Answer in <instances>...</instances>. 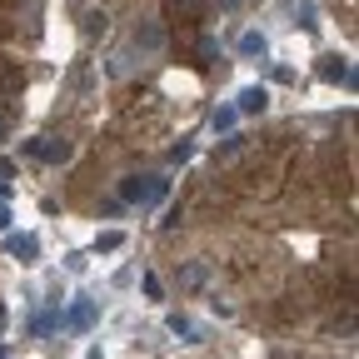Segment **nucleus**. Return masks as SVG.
<instances>
[{
  "label": "nucleus",
  "mask_w": 359,
  "mask_h": 359,
  "mask_svg": "<svg viewBox=\"0 0 359 359\" xmlns=\"http://www.w3.org/2000/svg\"><path fill=\"white\" fill-rule=\"evenodd\" d=\"M170 334H185V339H195L200 330H195V320H190V314H180V309H175V314H170Z\"/></svg>",
  "instance_id": "obj_10"
},
{
  "label": "nucleus",
  "mask_w": 359,
  "mask_h": 359,
  "mask_svg": "<svg viewBox=\"0 0 359 359\" xmlns=\"http://www.w3.org/2000/svg\"><path fill=\"white\" fill-rule=\"evenodd\" d=\"M0 230H11V210L6 205H0Z\"/></svg>",
  "instance_id": "obj_21"
},
{
  "label": "nucleus",
  "mask_w": 359,
  "mask_h": 359,
  "mask_svg": "<svg viewBox=\"0 0 359 359\" xmlns=\"http://www.w3.org/2000/svg\"><path fill=\"white\" fill-rule=\"evenodd\" d=\"M160 45H165V25H160V20H140V25H135V50L155 55Z\"/></svg>",
  "instance_id": "obj_3"
},
{
  "label": "nucleus",
  "mask_w": 359,
  "mask_h": 359,
  "mask_svg": "<svg viewBox=\"0 0 359 359\" xmlns=\"http://www.w3.org/2000/svg\"><path fill=\"white\" fill-rule=\"evenodd\" d=\"M6 354H11V349H6V344H0V359H6Z\"/></svg>",
  "instance_id": "obj_25"
},
{
  "label": "nucleus",
  "mask_w": 359,
  "mask_h": 359,
  "mask_svg": "<svg viewBox=\"0 0 359 359\" xmlns=\"http://www.w3.org/2000/svg\"><path fill=\"white\" fill-rule=\"evenodd\" d=\"M120 245H125V235H120V230H105V235H95V250H100V255H115Z\"/></svg>",
  "instance_id": "obj_12"
},
{
  "label": "nucleus",
  "mask_w": 359,
  "mask_h": 359,
  "mask_svg": "<svg viewBox=\"0 0 359 359\" xmlns=\"http://www.w3.org/2000/svg\"><path fill=\"white\" fill-rule=\"evenodd\" d=\"M240 150H245V140H240V135H230V140L219 145V155H224V160H230V155H240Z\"/></svg>",
  "instance_id": "obj_17"
},
{
  "label": "nucleus",
  "mask_w": 359,
  "mask_h": 359,
  "mask_svg": "<svg viewBox=\"0 0 359 359\" xmlns=\"http://www.w3.org/2000/svg\"><path fill=\"white\" fill-rule=\"evenodd\" d=\"M215 6H219V11H240V0H215Z\"/></svg>",
  "instance_id": "obj_22"
},
{
  "label": "nucleus",
  "mask_w": 359,
  "mask_h": 359,
  "mask_svg": "<svg viewBox=\"0 0 359 359\" xmlns=\"http://www.w3.org/2000/svg\"><path fill=\"white\" fill-rule=\"evenodd\" d=\"M6 250H11L20 264H35V255H40V240H35V235H11V240H6Z\"/></svg>",
  "instance_id": "obj_6"
},
{
  "label": "nucleus",
  "mask_w": 359,
  "mask_h": 359,
  "mask_svg": "<svg viewBox=\"0 0 359 359\" xmlns=\"http://www.w3.org/2000/svg\"><path fill=\"white\" fill-rule=\"evenodd\" d=\"M180 219H185V200H180V205H170V215H165L160 224H165V230H175V224H180Z\"/></svg>",
  "instance_id": "obj_15"
},
{
  "label": "nucleus",
  "mask_w": 359,
  "mask_h": 359,
  "mask_svg": "<svg viewBox=\"0 0 359 359\" xmlns=\"http://www.w3.org/2000/svg\"><path fill=\"white\" fill-rule=\"evenodd\" d=\"M320 80H344V85H354V70H349L344 60H334V55H330V60L320 65Z\"/></svg>",
  "instance_id": "obj_9"
},
{
  "label": "nucleus",
  "mask_w": 359,
  "mask_h": 359,
  "mask_svg": "<svg viewBox=\"0 0 359 359\" xmlns=\"http://www.w3.org/2000/svg\"><path fill=\"white\" fill-rule=\"evenodd\" d=\"M170 195L165 175H125L120 180V205H160Z\"/></svg>",
  "instance_id": "obj_1"
},
{
  "label": "nucleus",
  "mask_w": 359,
  "mask_h": 359,
  "mask_svg": "<svg viewBox=\"0 0 359 359\" xmlns=\"http://www.w3.org/2000/svg\"><path fill=\"white\" fill-rule=\"evenodd\" d=\"M60 325H65V330H90V325H95V299H75Z\"/></svg>",
  "instance_id": "obj_5"
},
{
  "label": "nucleus",
  "mask_w": 359,
  "mask_h": 359,
  "mask_svg": "<svg viewBox=\"0 0 359 359\" xmlns=\"http://www.w3.org/2000/svg\"><path fill=\"white\" fill-rule=\"evenodd\" d=\"M190 155H195V145H190V140H180V145H175V150H170V160H175V165H185V160H190Z\"/></svg>",
  "instance_id": "obj_16"
},
{
  "label": "nucleus",
  "mask_w": 359,
  "mask_h": 359,
  "mask_svg": "<svg viewBox=\"0 0 359 359\" xmlns=\"http://www.w3.org/2000/svg\"><path fill=\"white\" fill-rule=\"evenodd\" d=\"M6 195H11V180H0V205H6Z\"/></svg>",
  "instance_id": "obj_23"
},
{
  "label": "nucleus",
  "mask_w": 359,
  "mask_h": 359,
  "mask_svg": "<svg viewBox=\"0 0 359 359\" xmlns=\"http://www.w3.org/2000/svg\"><path fill=\"white\" fill-rule=\"evenodd\" d=\"M6 125H11V120H6V115H0V135H6Z\"/></svg>",
  "instance_id": "obj_24"
},
{
  "label": "nucleus",
  "mask_w": 359,
  "mask_h": 359,
  "mask_svg": "<svg viewBox=\"0 0 359 359\" xmlns=\"http://www.w3.org/2000/svg\"><path fill=\"white\" fill-rule=\"evenodd\" d=\"M294 15H299V25H304V30L320 25V20H314V0H294Z\"/></svg>",
  "instance_id": "obj_13"
},
{
  "label": "nucleus",
  "mask_w": 359,
  "mask_h": 359,
  "mask_svg": "<svg viewBox=\"0 0 359 359\" xmlns=\"http://www.w3.org/2000/svg\"><path fill=\"white\" fill-rule=\"evenodd\" d=\"M11 175H15V165H11V160H0V180H11Z\"/></svg>",
  "instance_id": "obj_20"
},
{
  "label": "nucleus",
  "mask_w": 359,
  "mask_h": 359,
  "mask_svg": "<svg viewBox=\"0 0 359 359\" xmlns=\"http://www.w3.org/2000/svg\"><path fill=\"white\" fill-rule=\"evenodd\" d=\"M240 55H250V60H264V55H269V40H264L259 30L240 35Z\"/></svg>",
  "instance_id": "obj_7"
},
{
  "label": "nucleus",
  "mask_w": 359,
  "mask_h": 359,
  "mask_svg": "<svg viewBox=\"0 0 359 359\" xmlns=\"http://www.w3.org/2000/svg\"><path fill=\"white\" fill-rule=\"evenodd\" d=\"M25 155L40 160V165H65V160L75 155V145H70V140H55V135H45V140H25Z\"/></svg>",
  "instance_id": "obj_2"
},
{
  "label": "nucleus",
  "mask_w": 359,
  "mask_h": 359,
  "mask_svg": "<svg viewBox=\"0 0 359 359\" xmlns=\"http://www.w3.org/2000/svg\"><path fill=\"white\" fill-rule=\"evenodd\" d=\"M205 280H210V269H205V264H200V259H190V264H185V269H180V290H200V285H205Z\"/></svg>",
  "instance_id": "obj_8"
},
{
  "label": "nucleus",
  "mask_w": 359,
  "mask_h": 359,
  "mask_svg": "<svg viewBox=\"0 0 359 359\" xmlns=\"http://www.w3.org/2000/svg\"><path fill=\"white\" fill-rule=\"evenodd\" d=\"M85 30H90V35H95V30L105 35V11H100V15H85Z\"/></svg>",
  "instance_id": "obj_18"
},
{
  "label": "nucleus",
  "mask_w": 359,
  "mask_h": 359,
  "mask_svg": "<svg viewBox=\"0 0 359 359\" xmlns=\"http://www.w3.org/2000/svg\"><path fill=\"white\" fill-rule=\"evenodd\" d=\"M55 320H60V304H55V309H45V314H35L30 330H35V334H50V330H55Z\"/></svg>",
  "instance_id": "obj_11"
},
{
  "label": "nucleus",
  "mask_w": 359,
  "mask_h": 359,
  "mask_svg": "<svg viewBox=\"0 0 359 359\" xmlns=\"http://www.w3.org/2000/svg\"><path fill=\"white\" fill-rule=\"evenodd\" d=\"M175 6L185 11V15H200V11H205V0H175Z\"/></svg>",
  "instance_id": "obj_19"
},
{
  "label": "nucleus",
  "mask_w": 359,
  "mask_h": 359,
  "mask_svg": "<svg viewBox=\"0 0 359 359\" xmlns=\"http://www.w3.org/2000/svg\"><path fill=\"white\" fill-rule=\"evenodd\" d=\"M264 105H269V90H264V85H245L235 115H264Z\"/></svg>",
  "instance_id": "obj_4"
},
{
  "label": "nucleus",
  "mask_w": 359,
  "mask_h": 359,
  "mask_svg": "<svg viewBox=\"0 0 359 359\" xmlns=\"http://www.w3.org/2000/svg\"><path fill=\"white\" fill-rule=\"evenodd\" d=\"M210 125H215V135H224V130L235 125V110H230V105H224V110H215V120H210Z\"/></svg>",
  "instance_id": "obj_14"
}]
</instances>
